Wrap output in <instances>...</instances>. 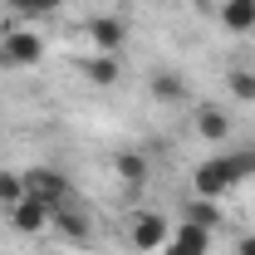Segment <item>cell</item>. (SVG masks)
Returning <instances> with one entry per match:
<instances>
[{"mask_svg": "<svg viewBox=\"0 0 255 255\" xmlns=\"http://www.w3.org/2000/svg\"><path fill=\"white\" fill-rule=\"evenodd\" d=\"M226 89H231V98H241V103H255V74L251 69H236L226 79Z\"/></svg>", "mask_w": 255, "mask_h": 255, "instance_id": "cell-17", "label": "cell"}, {"mask_svg": "<svg viewBox=\"0 0 255 255\" xmlns=\"http://www.w3.org/2000/svg\"><path fill=\"white\" fill-rule=\"evenodd\" d=\"M15 201H25V177L20 172H0V206L10 211Z\"/></svg>", "mask_w": 255, "mask_h": 255, "instance_id": "cell-16", "label": "cell"}, {"mask_svg": "<svg viewBox=\"0 0 255 255\" xmlns=\"http://www.w3.org/2000/svg\"><path fill=\"white\" fill-rule=\"evenodd\" d=\"M44 59V39L34 30H10L5 44H0V64H15V69H30V64Z\"/></svg>", "mask_w": 255, "mask_h": 255, "instance_id": "cell-2", "label": "cell"}, {"mask_svg": "<svg viewBox=\"0 0 255 255\" xmlns=\"http://www.w3.org/2000/svg\"><path fill=\"white\" fill-rule=\"evenodd\" d=\"M236 255H255V231H251V236H241V246H236Z\"/></svg>", "mask_w": 255, "mask_h": 255, "instance_id": "cell-19", "label": "cell"}, {"mask_svg": "<svg viewBox=\"0 0 255 255\" xmlns=\"http://www.w3.org/2000/svg\"><path fill=\"white\" fill-rule=\"evenodd\" d=\"M113 167H118V177H123L132 191L147 182V157H142V152H118V162H113Z\"/></svg>", "mask_w": 255, "mask_h": 255, "instance_id": "cell-15", "label": "cell"}, {"mask_svg": "<svg viewBox=\"0 0 255 255\" xmlns=\"http://www.w3.org/2000/svg\"><path fill=\"white\" fill-rule=\"evenodd\" d=\"M84 79H89L94 89H113V84L123 79V69H118L113 54H89V59H84Z\"/></svg>", "mask_w": 255, "mask_h": 255, "instance_id": "cell-11", "label": "cell"}, {"mask_svg": "<svg viewBox=\"0 0 255 255\" xmlns=\"http://www.w3.org/2000/svg\"><path fill=\"white\" fill-rule=\"evenodd\" d=\"M216 162L226 167V177H231L236 187H241L246 177H255V147H241V152H226V157H216Z\"/></svg>", "mask_w": 255, "mask_h": 255, "instance_id": "cell-14", "label": "cell"}, {"mask_svg": "<svg viewBox=\"0 0 255 255\" xmlns=\"http://www.w3.org/2000/svg\"><path fill=\"white\" fill-rule=\"evenodd\" d=\"M128 246L132 251H162L167 246V221H162L157 211H137L132 226H128Z\"/></svg>", "mask_w": 255, "mask_h": 255, "instance_id": "cell-3", "label": "cell"}, {"mask_svg": "<svg viewBox=\"0 0 255 255\" xmlns=\"http://www.w3.org/2000/svg\"><path fill=\"white\" fill-rule=\"evenodd\" d=\"M147 94H152V103H187V79L177 69H157L147 79Z\"/></svg>", "mask_w": 255, "mask_h": 255, "instance_id": "cell-8", "label": "cell"}, {"mask_svg": "<svg viewBox=\"0 0 255 255\" xmlns=\"http://www.w3.org/2000/svg\"><path fill=\"white\" fill-rule=\"evenodd\" d=\"M182 221L216 231V226H221V206H216V201H206V196H191V201H182Z\"/></svg>", "mask_w": 255, "mask_h": 255, "instance_id": "cell-13", "label": "cell"}, {"mask_svg": "<svg viewBox=\"0 0 255 255\" xmlns=\"http://www.w3.org/2000/svg\"><path fill=\"white\" fill-rule=\"evenodd\" d=\"M0 5H10V10H20V5H25V0H0Z\"/></svg>", "mask_w": 255, "mask_h": 255, "instance_id": "cell-20", "label": "cell"}, {"mask_svg": "<svg viewBox=\"0 0 255 255\" xmlns=\"http://www.w3.org/2000/svg\"><path fill=\"white\" fill-rule=\"evenodd\" d=\"M49 221H54V206H44L39 196H25V201L10 206V226H15L20 236H39Z\"/></svg>", "mask_w": 255, "mask_h": 255, "instance_id": "cell-4", "label": "cell"}, {"mask_svg": "<svg viewBox=\"0 0 255 255\" xmlns=\"http://www.w3.org/2000/svg\"><path fill=\"white\" fill-rule=\"evenodd\" d=\"M221 25L231 34H251L255 30V0H226L221 5Z\"/></svg>", "mask_w": 255, "mask_h": 255, "instance_id": "cell-12", "label": "cell"}, {"mask_svg": "<svg viewBox=\"0 0 255 255\" xmlns=\"http://www.w3.org/2000/svg\"><path fill=\"white\" fill-rule=\"evenodd\" d=\"M59 5H64V0H25L20 10H25V15H54Z\"/></svg>", "mask_w": 255, "mask_h": 255, "instance_id": "cell-18", "label": "cell"}, {"mask_svg": "<svg viewBox=\"0 0 255 255\" xmlns=\"http://www.w3.org/2000/svg\"><path fill=\"white\" fill-rule=\"evenodd\" d=\"M196 132H201L206 142H221V137H231V118H226V108H216V103H201V108H196Z\"/></svg>", "mask_w": 255, "mask_h": 255, "instance_id": "cell-10", "label": "cell"}, {"mask_svg": "<svg viewBox=\"0 0 255 255\" xmlns=\"http://www.w3.org/2000/svg\"><path fill=\"white\" fill-rule=\"evenodd\" d=\"M89 39H94L98 54H118L128 44V20H118V15H94L89 20Z\"/></svg>", "mask_w": 255, "mask_h": 255, "instance_id": "cell-6", "label": "cell"}, {"mask_svg": "<svg viewBox=\"0 0 255 255\" xmlns=\"http://www.w3.org/2000/svg\"><path fill=\"white\" fill-rule=\"evenodd\" d=\"M191 182H196V196H206V201H216V196H226V191L236 187V182L226 177V167H221V162H216V157H211V162H201Z\"/></svg>", "mask_w": 255, "mask_h": 255, "instance_id": "cell-9", "label": "cell"}, {"mask_svg": "<svg viewBox=\"0 0 255 255\" xmlns=\"http://www.w3.org/2000/svg\"><path fill=\"white\" fill-rule=\"evenodd\" d=\"M54 231H59L64 241H79V246H84V241H94V216H89V211H84V206H69V201H64V206H54Z\"/></svg>", "mask_w": 255, "mask_h": 255, "instance_id": "cell-7", "label": "cell"}, {"mask_svg": "<svg viewBox=\"0 0 255 255\" xmlns=\"http://www.w3.org/2000/svg\"><path fill=\"white\" fill-rule=\"evenodd\" d=\"M20 177H25V196H39L44 206H64L69 201V177L59 167H30Z\"/></svg>", "mask_w": 255, "mask_h": 255, "instance_id": "cell-1", "label": "cell"}, {"mask_svg": "<svg viewBox=\"0 0 255 255\" xmlns=\"http://www.w3.org/2000/svg\"><path fill=\"white\" fill-rule=\"evenodd\" d=\"M211 236L216 231H206V226H177L172 236H167V246H162V255H211Z\"/></svg>", "mask_w": 255, "mask_h": 255, "instance_id": "cell-5", "label": "cell"}]
</instances>
